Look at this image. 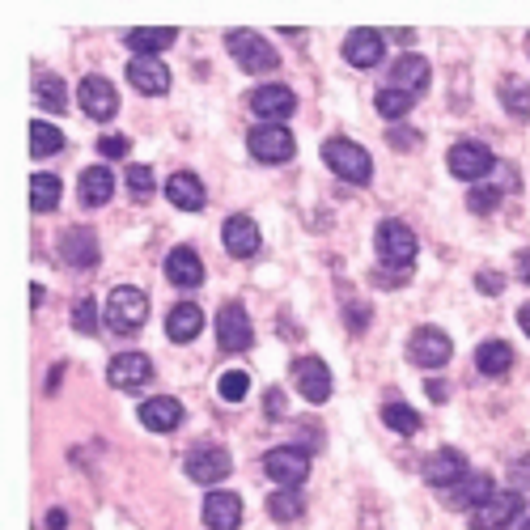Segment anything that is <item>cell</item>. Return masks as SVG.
Masks as SVG:
<instances>
[{
  "label": "cell",
  "mask_w": 530,
  "mask_h": 530,
  "mask_svg": "<svg viewBox=\"0 0 530 530\" xmlns=\"http://www.w3.org/2000/svg\"><path fill=\"white\" fill-rule=\"evenodd\" d=\"M225 47L234 51V60L246 68V73H276L280 68V51L255 30H229Z\"/></svg>",
  "instance_id": "obj_1"
},
{
  "label": "cell",
  "mask_w": 530,
  "mask_h": 530,
  "mask_svg": "<svg viewBox=\"0 0 530 530\" xmlns=\"http://www.w3.org/2000/svg\"><path fill=\"white\" fill-rule=\"evenodd\" d=\"M374 246H378L382 268H395L399 276L416 263V234L403 221H382L378 234H374Z\"/></svg>",
  "instance_id": "obj_2"
},
{
  "label": "cell",
  "mask_w": 530,
  "mask_h": 530,
  "mask_svg": "<svg viewBox=\"0 0 530 530\" xmlns=\"http://www.w3.org/2000/svg\"><path fill=\"white\" fill-rule=\"evenodd\" d=\"M522 509H526V497L518 488H497L480 509H471V530H509L518 526Z\"/></svg>",
  "instance_id": "obj_3"
},
{
  "label": "cell",
  "mask_w": 530,
  "mask_h": 530,
  "mask_svg": "<svg viewBox=\"0 0 530 530\" xmlns=\"http://www.w3.org/2000/svg\"><path fill=\"white\" fill-rule=\"evenodd\" d=\"M323 162L340 174L344 183H369V174H374V162H369V153L357 145V140L348 136H331L323 145Z\"/></svg>",
  "instance_id": "obj_4"
},
{
  "label": "cell",
  "mask_w": 530,
  "mask_h": 530,
  "mask_svg": "<svg viewBox=\"0 0 530 530\" xmlns=\"http://www.w3.org/2000/svg\"><path fill=\"white\" fill-rule=\"evenodd\" d=\"M149 318V297L140 293L136 285H119L111 289V297H106V323H111L115 331L132 335L140 323Z\"/></svg>",
  "instance_id": "obj_5"
},
{
  "label": "cell",
  "mask_w": 530,
  "mask_h": 530,
  "mask_svg": "<svg viewBox=\"0 0 530 530\" xmlns=\"http://www.w3.org/2000/svg\"><path fill=\"white\" fill-rule=\"evenodd\" d=\"M263 471H268L272 484H280V488H302L310 475V454L302 446H276L263 458Z\"/></svg>",
  "instance_id": "obj_6"
},
{
  "label": "cell",
  "mask_w": 530,
  "mask_h": 530,
  "mask_svg": "<svg viewBox=\"0 0 530 530\" xmlns=\"http://www.w3.org/2000/svg\"><path fill=\"white\" fill-rule=\"evenodd\" d=\"M246 145H251V153L259 157V162H268V166H280V162H289L293 157V132L285 128V123H259V128L246 136Z\"/></svg>",
  "instance_id": "obj_7"
},
{
  "label": "cell",
  "mask_w": 530,
  "mask_h": 530,
  "mask_svg": "<svg viewBox=\"0 0 530 530\" xmlns=\"http://www.w3.org/2000/svg\"><path fill=\"white\" fill-rule=\"evenodd\" d=\"M446 166H450L454 179L475 183V179H484V174L497 166V157H492V149L480 145V140H458V145L446 153Z\"/></svg>",
  "instance_id": "obj_8"
},
{
  "label": "cell",
  "mask_w": 530,
  "mask_h": 530,
  "mask_svg": "<svg viewBox=\"0 0 530 530\" xmlns=\"http://www.w3.org/2000/svg\"><path fill=\"white\" fill-rule=\"evenodd\" d=\"M450 352H454L450 335L437 331V327H416L412 340H408V357H412V365H420V369H441V365L450 361Z\"/></svg>",
  "instance_id": "obj_9"
},
{
  "label": "cell",
  "mask_w": 530,
  "mask_h": 530,
  "mask_svg": "<svg viewBox=\"0 0 530 530\" xmlns=\"http://www.w3.org/2000/svg\"><path fill=\"white\" fill-rule=\"evenodd\" d=\"M234 471V458H229V450H221V446H196L187 454V475L196 484H221L225 475Z\"/></svg>",
  "instance_id": "obj_10"
},
{
  "label": "cell",
  "mask_w": 530,
  "mask_h": 530,
  "mask_svg": "<svg viewBox=\"0 0 530 530\" xmlns=\"http://www.w3.org/2000/svg\"><path fill=\"white\" fill-rule=\"evenodd\" d=\"M492 492H497L492 475H484V471H467L454 488L441 492V505H450V509H480V505L492 497Z\"/></svg>",
  "instance_id": "obj_11"
},
{
  "label": "cell",
  "mask_w": 530,
  "mask_h": 530,
  "mask_svg": "<svg viewBox=\"0 0 530 530\" xmlns=\"http://www.w3.org/2000/svg\"><path fill=\"white\" fill-rule=\"evenodd\" d=\"M77 102H81V111L90 119H98V123H106L119 111V94H115V85L106 77H85L81 90H77Z\"/></svg>",
  "instance_id": "obj_12"
},
{
  "label": "cell",
  "mask_w": 530,
  "mask_h": 530,
  "mask_svg": "<svg viewBox=\"0 0 530 530\" xmlns=\"http://www.w3.org/2000/svg\"><path fill=\"white\" fill-rule=\"evenodd\" d=\"M255 340V331H251V318H246L242 306H225L217 314V344L221 352H246Z\"/></svg>",
  "instance_id": "obj_13"
},
{
  "label": "cell",
  "mask_w": 530,
  "mask_h": 530,
  "mask_svg": "<svg viewBox=\"0 0 530 530\" xmlns=\"http://www.w3.org/2000/svg\"><path fill=\"white\" fill-rule=\"evenodd\" d=\"M293 382L310 403H327L331 399V369L318 357H297L293 361Z\"/></svg>",
  "instance_id": "obj_14"
},
{
  "label": "cell",
  "mask_w": 530,
  "mask_h": 530,
  "mask_svg": "<svg viewBox=\"0 0 530 530\" xmlns=\"http://www.w3.org/2000/svg\"><path fill=\"white\" fill-rule=\"evenodd\" d=\"M60 255L68 268H94L98 263V238L90 225H73L60 234Z\"/></svg>",
  "instance_id": "obj_15"
},
{
  "label": "cell",
  "mask_w": 530,
  "mask_h": 530,
  "mask_svg": "<svg viewBox=\"0 0 530 530\" xmlns=\"http://www.w3.org/2000/svg\"><path fill=\"white\" fill-rule=\"evenodd\" d=\"M106 378H111L115 391H136V386H145L153 378V361L145 357V352H123V357L111 361Z\"/></svg>",
  "instance_id": "obj_16"
},
{
  "label": "cell",
  "mask_w": 530,
  "mask_h": 530,
  "mask_svg": "<svg viewBox=\"0 0 530 530\" xmlns=\"http://www.w3.org/2000/svg\"><path fill=\"white\" fill-rule=\"evenodd\" d=\"M128 81L136 85V94H149V98H162L170 90V68L157 60V56H136L128 64Z\"/></svg>",
  "instance_id": "obj_17"
},
{
  "label": "cell",
  "mask_w": 530,
  "mask_h": 530,
  "mask_svg": "<svg viewBox=\"0 0 530 530\" xmlns=\"http://www.w3.org/2000/svg\"><path fill=\"white\" fill-rule=\"evenodd\" d=\"M467 475V458L458 454V450H433L429 458H424V480H429L433 488H454L458 480Z\"/></svg>",
  "instance_id": "obj_18"
},
{
  "label": "cell",
  "mask_w": 530,
  "mask_h": 530,
  "mask_svg": "<svg viewBox=\"0 0 530 530\" xmlns=\"http://www.w3.org/2000/svg\"><path fill=\"white\" fill-rule=\"evenodd\" d=\"M293 106H297V98H293L289 85H259V90L251 94V111L263 123H276V119L293 115Z\"/></svg>",
  "instance_id": "obj_19"
},
{
  "label": "cell",
  "mask_w": 530,
  "mask_h": 530,
  "mask_svg": "<svg viewBox=\"0 0 530 530\" xmlns=\"http://www.w3.org/2000/svg\"><path fill=\"white\" fill-rule=\"evenodd\" d=\"M140 424H145L149 433H170L183 424V403L170 399V395H157V399H145L140 403Z\"/></svg>",
  "instance_id": "obj_20"
},
{
  "label": "cell",
  "mask_w": 530,
  "mask_h": 530,
  "mask_svg": "<svg viewBox=\"0 0 530 530\" xmlns=\"http://www.w3.org/2000/svg\"><path fill=\"white\" fill-rule=\"evenodd\" d=\"M382 51H386V39H382L378 30H369V26L352 30L348 39H344V60L357 64V68H374L382 60Z\"/></svg>",
  "instance_id": "obj_21"
},
{
  "label": "cell",
  "mask_w": 530,
  "mask_h": 530,
  "mask_svg": "<svg viewBox=\"0 0 530 530\" xmlns=\"http://www.w3.org/2000/svg\"><path fill=\"white\" fill-rule=\"evenodd\" d=\"M204 522H208V530H238L242 526V497L238 492H208Z\"/></svg>",
  "instance_id": "obj_22"
},
{
  "label": "cell",
  "mask_w": 530,
  "mask_h": 530,
  "mask_svg": "<svg viewBox=\"0 0 530 530\" xmlns=\"http://www.w3.org/2000/svg\"><path fill=\"white\" fill-rule=\"evenodd\" d=\"M166 276H170V285H179V289H196L204 280V263L191 246H174L166 255Z\"/></svg>",
  "instance_id": "obj_23"
},
{
  "label": "cell",
  "mask_w": 530,
  "mask_h": 530,
  "mask_svg": "<svg viewBox=\"0 0 530 530\" xmlns=\"http://www.w3.org/2000/svg\"><path fill=\"white\" fill-rule=\"evenodd\" d=\"M225 251L238 259H251L259 251V225L246 217V212H234V217L225 221Z\"/></svg>",
  "instance_id": "obj_24"
},
{
  "label": "cell",
  "mask_w": 530,
  "mask_h": 530,
  "mask_svg": "<svg viewBox=\"0 0 530 530\" xmlns=\"http://www.w3.org/2000/svg\"><path fill=\"white\" fill-rule=\"evenodd\" d=\"M166 200L174 208H183V212H200L204 200H208V191H204V183L191 170H179V174H170V183H166Z\"/></svg>",
  "instance_id": "obj_25"
},
{
  "label": "cell",
  "mask_w": 530,
  "mask_h": 530,
  "mask_svg": "<svg viewBox=\"0 0 530 530\" xmlns=\"http://www.w3.org/2000/svg\"><path fill=\"white\" fill-rule=\"evenodd\" d=\"M200 331H204V310H200V306L179 302V306L166 314V335H170L174 344H191Z\"/></svg>",
  "instance_id": "obj_26"
},
{
  "label": "cell",
  "mask_w": 530,
  "mask_h": 530,
  "mask_svg": "<svg viewBox=\"0 0 530 530\" xmlns=\"http://www.w3.org/2000/svg\"><path fill=\"white\" fill-rule=\"evenodd\" d=\"M391 85L395 90H403V94H424V85H429V60L424 56H403V60H395V68H391Z\"/></svg>",
  "instance_id": "obj_27"
},
{
  "label": "cell",
  "mask_w": 530,
  "mask_h": 530,
  "mask_svg": "<svg viewBox=\"0 0 530 530\" xmlns=\"http://www.w3.org/2000/svg\"><path fill=\"white\" fill-rule=\"evenodd\" d=\"M475 365H480L484 378H501V374H509V365H514V348L505 340H484L475 348Z\"/></svg>",
  "instance_id": "obj_28"
},
{
  "label": "cell",
  "mask_w": 530,
  "mask_h": 530,
  "mask_svg": "<svg viewBox=\"0 0 530 530\" xmlns=\"http://www.w3.org/2000/svg\"><path fill=\"white\" fill-rule=\"evenodd\" d=\"M111 191H115V179H111V166H90L81 174V200L90 208H102L111 204Z\"/></svg>",
  "instance_id": "obj_29"
},
{
  "label": "cell",
  "mask_w": 530,
  "mask_h": 530,
  "mask_svg": "<svg viewBox=\"0 0 530 530\" xmlns=\"http://www.w3.org/2000/svg\"><path fill=\"white\" fill-rule=\"evenodd\" d=\"M174 39H179V30H170V26H157V30H128V47L140 51V56H157V51L174 47Z\"/></svg>",
  "instance_id": "obj_30"
},
{
  "label": "cell",
  "mask_w": 530,
  "mask_h": 530,
  "mask_svg": "<svg viewBox=\"0 0 530 530\" xmlns=\"http://www.w3.org/2000/svg\"><path fill=\"white\" fill-rule=\"evenodd\" d=\"M497 94H501V106L509 115H518V119H530V85L522 77H505L497 85Z\"/></svg>",
  "instance_id": "obj_31"
},
{
  "label": "cell",
  "mask_w": 530,
  "mask_h": 530,
  "mask_svg": "<svg viewBox=\"0 0 530 530\" xmlns=\"http://www.w3.org/2000/svg\"><path fill=\"white\" fill-rule=\"evenodd\" d=\"M268 514L276 522H297V518L306 514V497L297 488H280V492H272V497H268Z\"/></svg>",
  "instance_id": "obj_32"
},
{
  "label": "cell",
  "mask_w": 530,
  "mask_h": 530,
  "mask_svg": "<svg viewBox=\"0 0 530 530\" xmlns=\"http://www.w3.org/2000/svg\"><path fill=\"white\" fill-rule=\"evenodd\" d=\"M60 149H64V132L56 128V123L34 119L30 123V153L34 157H51V153H60Z\"/></svg>",
  "instance_id": "obj_33"
},
{
  "label": "cell",
  "mask_w": 530,
  "mask_h": 530,
  "mask_svg": "<svg viewBox=\"0 0 530 530\" xmlns=\"http://www.w3.org/2000/svg\"><path fill=\"white\" fill-rule=\"evenodd\" d=\"M60 204V179L56 174H34L30 179V208L34 212H51Z\"/></svg>",
  "instance_id": "obj_34"
},
{
  "label": "cell",
  "mask_w": 530,
  "mask_h": 530,
  "mask_svg": "<svg viewBox=\"0 0 530 530\" xmlns=\"http://www.w3.org/2000/svg\"><path fill=\"white\" fill-rule=\"evenodd\" d=\"M382 424H391V429L395 433H403V437H408V433H416L420 429V416L408 408V403H399V399H391V403H386V408H382Z\"/></svg>",
  "instance_id": "obj_35"
},
{
  "label": "cell",
  "mask_w": 530,
  "mask_h": 530,
  "mask_svg": "<svg viewBox=\"0 0 530 530\" xmlns=\"http://www.w3.org/2000/svg\"><path fill=\"white\" fill-rule=\"evenodd\" d=\"M412 102H416V94H403V90H395V85H386L374 106H378L382 119H403V115L412 111Z\"/></svg>",
  "instance_id": "obj_36"
},
{
  "label": "cell",
  "mask_w": 530,
  "mask_h": 530,
  "mask_svg": "<svg viewBox=\"0 0 530 530\" xmlns=\"http://www.w3.org/2000/svg\"><path fill=\"white\" fill-rule=\"evenodd\" d=\"M123 183H128V196L136 200V204H145V200H153V170L149 166H128V174H123Z\"/></svg>",
  "instance_id": "obj_37"
},
{
  "label": "cell",
  "mask_w": 530,
  "mask_h": 530,
  "mask_svg": "<svg viewBox=\"0 0 530 530\" xmlns=\"http://www.w3.org/2000/svg\"><path fill=\"white\" fill-rule=\"evenodd\" d=\"M217 391L225 403H242L246 391H251V378H246V369H225L221 382H217Z\"/></svg>",
  "instance_id": "obj_38"
},
{
  "label": "cell",
  "mask_w": 530,
  "mask_h": 530,
  "mask_svg": "<svg viewBox=\"0 0 530 530\" xmlns=\"http://www.w3.org/2000/svg\"><path fill=\"white\" fill-rule=\"evenodd\" d=\"M34 94H39V102L47 106V111H64V81L60 77H39V90H34Z\"/></svg>",
  "instance_id": "obj_39"
},
{
  "label": "cell",
  "mask_w": 530,
  "mask_h": 530,
  "mask_svg": "<svg viewBox=\"0 0 530 530\" xmlns=\"http://www.w3.org/2000/svg\"><path fill=\"white\" fill-rule=\"evenodd\" d=\"M73 327L81 335H94L98 331V310H94V297H81V302L73 306Z\"/></svg>",
  "instance_id": "obj_40"
},
{
  "label": "cell",
  "mask_w": 530,
  "mask_h": 530,
  "mask_svg": "<svg viewBox=\"0 0 530 530\" xmlns=\"http://www.w3.org/2000/svg\"><path fill=\"white\" fill-rule=\"evenodd\" d=\"M501 204V187H471L467 191V208L471 212H492Z\"/></svg>",
  "instance_id": "obj_41"
},
{
  "label": "cell",
  "mask_w": 530,
  "mask_h": 530,
  "mask_svg": "<svg viewBox=\"0 0 530 530\" xmlns=\"http://www.w3.org/2000/svg\"><path fill=\"white\" fill-rule=\"evenodd\" d=\"M475 285H480V293H488V297H497L501 289H505V276L501 272H480V276H475Z\"/></svg>",
  "instance_id": "obj_42"
},
{
  "label": "cell",
  "mask_w": 530,
  "mask_h": 530,
  "mask_svg": "<svg viewBox=\"0 0 530 530\" xmlns=\"http://www.w3.org/2000/svg\"><path fill=\"white\" fill-rule=\"evenodd\" d=\"M98 153L102 157H123V153H128V136H102L98 140Z\"/></svg>",
  "instance_id": "obj_43"
},
{
  "label": "cell",
  "mask_w": 530,
  "mask_h": 530,
  "mask_svg": "<svg viewBox=\"0 0 530 530\" xmlns=\"http://www.w3.org/2000/svg\"><path fill=\"white\" fill-rule=\"evenodd\" d=\"M518 280H526V285H530V246H526V251H518Z\"/></svg>",
  "instance_id": "obj_44"
},
{
  "label": "cell",
  "mask_w": 530,
  "mask_h": 530,
  "mask_svg": "<svg viewBox=\"0 0 530 530\" xmlns=\"http://www.w3.org/2000/svg\"><path fill=\"white\" fill-rule=\"evenodd\" d=\"M424 391H429V399H433V403H446V391H450V386H446V382H429Z\"/></svg>",
  "instance_id": "obj_45"
},
{
  "label": "cell",
  "mask_w": 530,
  "mask_h": 530,
  "mask_svg": "<svg viewBox=\"0 0 530 530\" xmlns=\"http://www.w3.org/2000/svg\"><path fill=\"white\" fill-rule=\"evenodd\" d=\"M276 412H285V395H280V391L268 395V416H276Z\"/></svg>",
  "instance_id": "obj_46"
},
{
  "label": "cell",
  "mask_w": 530,
  "mask_h": 530,
  "mask_svg": "<svg viewBox=\"0 0 530 530\" xmlns=\"http://www.w3.org/2000/svg\"><path fill=\"white\" fill-rule=\"evenodd\" d=\"M68 526V518L60 514V509H51V514H47V530H64Z\"/></svg>",
  "instance_id": "obj_47"
},
{
  "label": "cell",
  "mask_w": 530,
  "mask_h": 530,
  "mask_svg": "<svg viewBox=\"0 0 530 530\" xmlns=\"http://www.w3.org/2000/svg\"><path fill=\"white\" fill-rule=\"evenodd\" d=\"M518 323H522V331H526V335H530V302H526V306H522V310H518Z\"/></svg>",
  "instance_id": "obj_48"
},
{
  "label": "cell",
  "mask_w": 530,
  "mask_h": 530,
  "mask_svg": "<svg viewBox=\"0 0 530 530\" xmlns=\"http://www.w3.org/2000/svg\"><path fill=\"white\" fill-rule=\"evenodd\" d=\"M522 530H530V522H526V526H522Z\"/></svg>",
  "instance_id": "obj_49"
}]
</instances>
